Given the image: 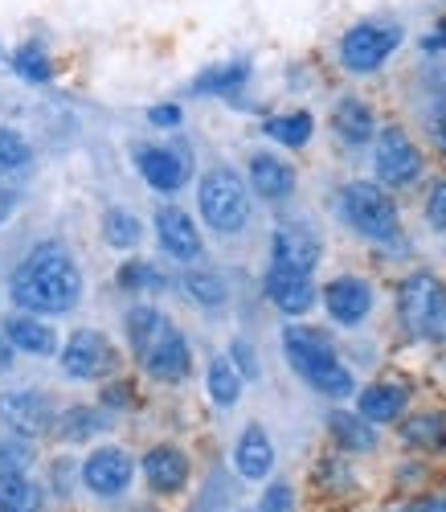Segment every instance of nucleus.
Listing matches in <instances>:
<instances>
[{
    "label": "nucleus",
    "mask_w": 446,
    "mask_h": 512,
    "mask_svg": "<svg viewBox=\"0 0 446 512\" xmlns=\"http://www.w3.org/2000/svg\"><path fill=\"white\" fill-rule=\"evenodd\" d=\"M9 291H13V304L33 316H62V312L78 308L82 275H78L74 254L62 250L58 242L29 250V259L9 279Z\"/></svg>",
    "instance_id": "obj_1"
},
{
    "label": "nucleus",
    "mask_w": 446,
    "mask_h": 512,
    "mask_svg": "<svg viewBox=\"0 0 446 512\" xmlns=\"http://www.w3.org/2000/svg\"><path fill=\"white\" fill-rule=\"evenodd\" d=\"M283 353H287L291 369H295L316 394H324V398H348V394H356V381H352V373L340 365L328 332L307 328V324H295V328L283 332Z\"/></svg>",
    "instance_id": "obj_2"
},
{
    "label": "nucleus",
    "mask_w": 446,
    "mask_h": 512,
    "mask_svg": "<svg viewBox=\"0 0 446 512\" xmlns=\"http://www.w3.org/2000/svg\"><path fill=\"white\" fill-rule=\"evenodd\" d=\"M397 312H401V324L414 340H430V345H446V287L418 271L401 283L397 291Z\"/></svg>",
    "instance_id": "obj_3"
},
{
    "label": "nucleus",
    "mask_w": 446,
    "mask_h": 512,
    "mask_svg": "<svg viewBox=\"0 0 446 512\" xmlns=\"http://www.w3.org/2000/svg\"><path fill=\"white\" fill-rule=\"evenodd\" d=\"M197 205H201L205 226L217 234H238L250 222V193L242 177L230 173V168H213V173L201 177Z\"/></svg>",
    "instance_id": "obj_4"
},
{
    "label": "nucleus",
    "mask_w": 446,
    "mask_h": 512,
    "mask_svg": "<svg viewBox=\"0 0 446 512\" xmlns=\"http://www.w3.org/2000/svg\"><path fill=\"white\" fill-rule=\"evenodd\" d=\"M344 218L348 226L369 238V242H397L401 234V218H397V205L385 189H377L373 181H352L344 189Z\"/></svg>",
    "instance_id": "obj_5"
},
{
    "label": "nucleus",
    "mask_w": 446,
    "mask_h": 512,
    "mask_svg": "<svg viewBox=\"0 0 446 512\" xmlns=\"http://www.w3.org/2000/svg\"><path fill=\"white\" fill-rule=\"evenodd\" d=\"M377 177L389 189H406L422 177V152L401 127H385L377 136Z\"/></svg>",
    "instance_id": "obj_6"
},
{
    "label": "nucleus",
    "mask_w": 446,
    "mask_h": 512,
    "mask_svg": "<svg viewBox=\"0 0 446 512\" xmlns=\"http://www.w3.org/2000/svg\"><path fill=\"white\" fill-rule=\"evenodd\" d=\"M401 46V33L389 25H356L344 33L340 41V58L352 74H373L377 66H385V58Z\"/></svg>",
    "instance_id": "obj_7"
},
{
    "label": "nucleus",
    "mask_w": 446,
    "mask_h": 512,
    "mask_svg": "<svg viewBox=\"0 0 446 512\" xmlns=\"http://www.w3.org/2000/svg\"><path fill=\"white\" fill-rule=\"evenodd\" d=\"M115 349H111V340L95 328H78L70 340H66V349H62V373L78 377V381H99L115 369Z\"/></svg>",
    "instance_id": "obj_8"
},
{
    "label": "nucleus",
    "mask_w": 446,
    "mask_h": 512,
    "mask_svg": "<svg viewBox=\"0 0 446 512\" xmlns=\"http://www.w3.org/2000/svg\"><path fill=\"white\" fill-rule=\"evenodd\" d=\"M131 476H136V463H131V455L123 447H99V451L86 455V463H82V484L91 488L95 496L127 492Z\"/></svg>",
    "instance_id": "obj_9"
},
{
    "label": "nucleus",
    "mask_w": 446,
    "mask_h": 512,
    "mask_svg": "<svg viewBox=\"0 0 446 512\" xmlns=\"http://www.w3.org/2000/svg\"><path fill=\"white\" fill-rule=\"evenodd\" d=\"M144 361V369H148V377H156V381H185L189 377V369H193V353H189V340L176 332L172 324H164V332L148 345V353L140 357Z\"/></svg>",
    "instance_id": "obj_10"
},
{
    "label": "nucleus",
    "mask_w": 446,
    "mask_h": 512,
    "mask_svg": "<svg viewBox=\"0 0 446 512\" xmlns=\"http://www.w3.org/2000/svg\"><path fill=\"white\" fill-rule=\"evenodd\" d=\"M0 418H5L17 435H46L50 426H58L50 398L33 394V390H13V394L0 398Z\"/></svg>",
    "instance_id": "obj_11"
},
{
    "label": "nucleus",
    "mask_w": 446,
    "mask_h": 512,
    "mask_svg": "<svg viewBox=\"0 0 446 512\" xmlns=\"http://www.w3.org/2000/svg\"><path fill=\"white\" fill-rule=\"evenodd\" d=\"M156 238H160L164 254H168V259H176V263L201 259V230L193 226V218L185 209H176V205L156 209Z\"/></svg>",
    "instance_id": "obj_12"
},
{
    "label": "nucleus",
    "mask_w": 446,
    "mask_h": 512,
    "mask_svg": "<svg viewBox=\"0 0 446 512\" xmlns=\"http://www.w3.org/2000/svg\"><path fill=\"white\" fill-rule=\"evenodd\" d=\"M320 238L311 234L307 226H279L275 238H271V259L275 267H287V271H299V275H311L320 267Z\"/></svg>",
    "instance_id": "obj_13"
},
{
    "label": "nucleus",
    "mask_w": 446,
    "mask_h": 512,
    "mask_svg": "<svg viewBox=\"0 0 446 512\" xmlns=\"http://www.w3.org/2000/svg\"><path fill=\"white\" fill-rule=\"evenodd\" d=\"M262 287H266V300H271L283 316H307L311 308H316V287H311V275H299V271H287V267L271 263Z\"/></svg>",
    "instance_id": "obj_14"
},
{
    "label": "nucleus",
    "mask_w": 446,
    "mask_h": 512,
    "mask_svg": "<svg viewBox=\"0 0 446 512\" xmlns=\"http://www.w3.org/2000/svg\"><path fill=\"white\" fill-rule=\"evenodd\" d=\"M324 308L336 324L352 328V324H361L369 312H373V287L365 279H356V275H340L324 287Z\"/></svg>",
    "instance_id": "obj_15"
},
{
    "label": "nucleus",
    "mask_w": 446,
    "mask_h": 512,
    "mask_svg": "<svg viewBox=\"0 0 446 512\" xmlns=\"http://www.w3.org/2000/svg\"><path fill=\"white\" fill-rule=\"evenodd\" d=\"M144 480H148V488L156 496L185 492V484H189V455L181 447H168V443L152 447L144 455Z\"/></svg>",
    "instance_id": "obj_16"
},
{
    "label": "nucleus",
    "mask_w": 446,
    "mask_h": 512,
    "mask_svg": "<svg viewBox=\"0 0 446 512\" xmlns=\"http://www.w3.org/2000/svg\"><path fill=\"white\" fill-rule=\"evenodd\" d=\"M136 168L156 193H176L189 181V164L172 148H140L136 152Z\"/></svg>",
    "instance_id": "obj_17"
},
{
    "label": "nucleus",
    "mask_w": 446,
    "mask_h": 512,
    "mask_svg": "<svg viewBox=\"0 0 446 512\" xmlns=\"http://www.w3.org/2000/svg\"><path fill=\"white\" fill-rule=\"evenodd\" d=\"M234 467H238L242 480H266V476H271V467H275V443H271V435H266L258 422H250L246 431H242V439L234 447Z\"/></svg>",
    "instance_id": "obj_18"
},
{
    "label": "nucleus",
    "mask_w": 446,
    "mask_h": 512,
    "mask_svg": "<svg viewBox=\"0 0 446 512\" xmlns=\"http://www.w3.org/2000/svg\"><path fill=\"white\" fill-rule=\"evenodd\" d=\"M250 189L262 197V201H287L295 193V168L279 156H266L258 152L250 160Z\"/></svg>",
    "instance_id": "obj_19"
},
{
    "label": "nucleus",
    "mask_w": 446,
    "mask_h": 512,
    "mask_svg": "<svg viewBox=\"0 0 446 512\" xmlns=\"http://www.w3.org/2000/svg\"><path fill=\"white\" fill-rule=\"evenodd\" d=\"M5 336L13 340V349H21V353H29V357H50L54 349H58V336H54V328L50 324H41L33 312H21V316H9L5 324Z\"/></svg>",
    "instance_id": "obj_20"
},
{
    "label": "nucleus",
    "mask_w": 446,
    "mask_h": 512,
    "mask_svg": "<svg viewBox=\"0 0 446 512\" xmlns=\"http://www.w3.org/2000/svg\"><path fill=\"white\" fill-rule=\"evenodd\" d=\"M332 127L344 144H369L377 132V119L365 99H340V107L332 111Z\"/></svg>",
    "instance_id": "obj_21"
},
{
    "label": "nucleus",
    "mask_w": 446,
    "mask_h": 512,
    "mask_svg": "<svg viewBox=\"0 0 446 512\" xmlns=\"http://www.w3.org/2000/svg\"><path fill=\"white\" fill-rule=\"evenodd\" d=\"M406 402H410L406 386H369L356 398V414H365L373 426H381V422H397L406 414Z\"/></svg>",
    "instance_id": "obj_22"
},
{
    "label": "nucleus",
    "mask_w": 446,
    "mask_h": 512,
    "mask_svg": "<svg viewBox=\"0 0 446 512\" xmlns=\"http://www.w3.org/2000/svg\"><path fill=\"white\" fill-rule=\"evenodd\" d=\"M205 390H209L213 406H221V410H230V406L242 398V369L234 365V357H213V361H209Z\"/></svg>",
    "instance_id": "obj_23"
},
{
    "label": "nucleus",
    "mask_w": 446,
    "mask_h": 512,
    "mask_svg": "<svg viewBox=\"0 0 446 512\" xmlns=\"http://www.w3.org/2000/svg\"><path fill=\"white\" fill-rule=\"evenodd\" d=\"M328 431L344 451H373L377 447V431H373V422L365 414H344L340 410V414L328 418Z\"/></svg>",
    "instance_id": "obj_24"
},
{
    "label": "nucleus",
    "mask_w": 446,
    "mask_h": 512,
    "mask_svg": "<svg viewBox=\"0 0 446 512\" xmlns=\"http://www.w3.org/2000/svg\"><path fill=\"white\" fill-rule=\"evenodd\" d=\"M401 439L418 451H442L446 447V414H414L406 426H401Z\"/></svg>",
    "instance_id": "obj_25"
},
{
    "label": "nucleus",
    "mask_w": 446,
    "mask_h": 512,
    "mask_svg": "<svg viewBox=\"0 0 446 512\" xmlns=\"http://www.w3.org/2000/svg\"><path fill=\"white\" fill-rule=\"evenodd\" d=\"M311 115L307 111H291V115H275V119H266L262 123V132L271 136L275 144H283V148H303L307 140H311Z\"/></svg>",
    "instance_id": "obj_26"
},
{
    "label": "nucleus",
    "mask_w": 446,
    "mask_h": 512,
    "mask_svg": "<svg viewBox=\"0 0 446 512\" xmlns=\"http://www.w3.org/2000/svg\"><path fill=\"white\" fill-rule=\"evenodd\" d=\"M0 512H41V488L21 472L0 476Z\"/></svg>",
    "instance_id": "obj_27"
},
{
    "label": "nucleus",
    "mask_w": 446,
    "mask_h": 512,
    "mask_svg": "<svg viewBox=\"0 0 446 512\" xmlns=\"http://www.w3.org/2000/svg\"><path fill=\"white\" fill-rule=\"evenodd\" d=\"M185 291H189V300L193 304H201V308H221L226 304V279H221L217 271H209V267H193L189 275H185Z\"/></svg>",
    "instance_id": "obj_28"
},
{
    "label": "nucleus",
    "mask_w": 446,
    "mask_h": 512,
    "mask_svg": "<svg viewBox=\"0 0 446 512\" xmlns=\"http://www.w3.org/2000/svg\"><path fill=\"white\" fill-rule=\"evenodd\" d=\"M164 324H168V320H164L156 308H148V304H140V308L127 312V340H131V349H136V357L148 353V345L164 332Z\"/></svg>",
    "instance_id": "obj_29"
},
{
    "label": "nucleus",
    "mask_w": 446,
    "mask_h": 512,
    "mask_svg": "<svg viewBox=\"0 0 446 512\" xmlns=\"http://www.w3.org/2000/svg\"><path fill=\"white\" fill-rule=\"evenodd\" d=\"M99 431H103V418H99V410H91V406H74V410H66V414L58 418V439H62V443L95 439Z\"/></svg>",
    "instance_id": "obj_30"
},
{
    "label": "nucleus",
    "mask_w": 446,
    "mask_h": 512,
    "mask_svg": "<svg viewBox=\"0 0 446 512\" xmlns=\"http://www.w3.org/2000/svg\"><path fill=\"white\" fill-rule=\"evenodd\" d=\"M250 78V66L246 62H230V66H213V70H205L193 87L201 91V95H230L234 87H242V82Z\"/></svg>",
    "instance_id": "obj_31"
},
{
    "label": "nucleus",
    "mask_w": 446,
    "mask_h": 512,
    "mask_svg": "<svg viewBox=\"0 0 446 512\" xmlns=\"http://www.w3.org/2000/svg\"><path fill=\"white\" fill-rule=\"evenodd\" d=\"M140 218L136 213H127V209H111L107 218H103V238L115 246V250H131V246H140Z\"/></svg>",
    "instance_id": "obj_32"
},
{
    "label": "nucleus",
    "mask_w": 446,
    "mask_h": 512,
    "mask_svg": "<svg viewBox=\"0 0 446 512\" xmlns=\"http://www.w3.org/2000/svg\"><path fill=\"white\" fill-rule=\"evenodd\" d=\"M29 160H33L29 140L13 132V127H0V173H21Z\"/></svg>",
    "instance_id": "obj_33"
},
{
    "label": "nucleus",
    "mask_w": 446,
    "mask_h": 512,
    "mask_svg": "<svg viewBox=\"0 0 446 512\" xmlns=\"http://www.w3.org/2000/svg\"><path fill=\"white\" fill-rule=\"evenodd\" d=\"M119 287L144 295V291H164L168 279H164L152 263H123V267H119Z\"/></svg>",
    "instance_id": "obj_34"
},
{
    "label": "nucleus",
    "mask_w": 446,
    "mask_h": 512,
    "mask_svg": "<svg viewBox=\"0 0 446 512\" xmlns=\"http://www.w3.org/2000/svg\"><path fill=\"white\" fill-rule=\"evenodd\" d=\"M13 66H17V74H21L25 82H50V78H54V62H50V54H46V50H37V46L17 50Z\"/></svg>",
    "instance_id": "obj_35"
},
{
    "label": "nucleus",
    "mask_w": 446,
    "mask_h": 512,
    "mask_svg": "<svg viewBox=\"0 0 446 512\" xmlns=\"http://www.w3.org/2000/svg\"><path fill=\"white\" fill-rule=\"evenodd\" d=\"M258 512H295V492H291V484H271V488H266Z\"/></svg>",
    "instance_id": "obj_36"
},
{
    "label": "nucleus",
    "mask_w": 446,
    "mask_h": 512,
    "mask_svg": "<svg viewBox=\"0 0 446 512\" xmlns=\"http://www.w3.org/2000/svg\"><path fill=\"white\" fill-rule=\"evenodd\" d=\"M426 222H430L438 234H446V181H438V185L430 189V197H426Z\"/></svg>",
    "instance_id": "obj_37"
},
{
    "label": "nucleus",
    "mask_w": 446,
    "mask_h": 512,
    "mask_svg": "<svg viewBox=\"0 0 446 512\" xmlns=\"http://www.w3.org/2000/svg\"><path fill=\"white\" fill-rule=\"evenodd\" d=\"M25 463H29V451L21 443H0V476L25 472Z\"/></svg>",
    "instance_id": "obj_38"
},
{
    "label": "nucleus",
    "mask_w": 446,
    "mask_h": 512,
    "mask_svg": "<svg viewBox=\"0 0 446 512\" xmlns=\"http://www.w3.org/2000/svg\"><path fill=\"white\" fill-rule=\"evenodd\" d=\"M234 365L242 369V377H258V361H254V349L246 345V340H234Z\"/></svg>",
    "instance_id": "obj_39"
},
{
    "label": "nucleus",
    "mask_w": 446,
    "mask_h": 512,
    "mask_svg": "<svg viewBox=\"0 0 446 512\" xmlns=\"http://www.w3.org/2000/svg\"><path fill=\"white\" fill-rule=\"evenodd\" d=\"M148 119H152L156 127H176V123H181V107H152Z\"/></svg>",
    "instance_id": "obj_40"
},
{
    "label": "nucleus",
    "mask_w": 446,
    "mask_h": 512,
    "mask_svg": "<svg viewBox=\"0 0 446 512\" xmlns=\"http://www.w3.org/2000/svg\"><path fill=\"white\" fill-rule=\"evenodd\" d=\"M397 512H446V496H438V500H418V504H406V508H397Z\"/></svg>",
    "instance_id": "obj_41"
},
{
    "label": "nucleus",
    "mask_w": 446,
    "mask_h": 512,
    "mask_svg": "<svg viewBox=\"0 0 446 512\" xmlns=\"http://www.w3.org/2000/svg\"><path fill=\"white\" fill-rule=\"evenodd\" d=\"M103 402H107V406H131V386H111V390L103 394Z\"/></svg>",
    "instance_id": "obj_42"
},
{
    "label": "nucleus",
    "mask_w": 446,
    "mask_h": 512,
    "mask_svg": "<svg viewBox=\"0 0 446 512\" xmlns=\"http://www.w3.org/2000/svg\"><path fill=\"white\" fill-rule=\"evenodd\" d=\"M13 209H17V197L13 193H0V226L13 218Z\"/></svg>",
    "instance_id": "obj_43"
},
{
    "label": "nucleus",
    "mask_w": 446,
    "mask_h": 512,
    "mask_svg": "<svg viewBox=\"0 0 446 512\" xmlns=\"http://www.w3.org/2000/svg\"><path fill=\"white\" fill-rule=\"evenodd\" d=\"M434 144H438L442 156H446V111H438V119H434Z\"/></svg>",
    "instance_id": "obj_44"
},
{
    "label": "nucleus",
    "mask_w": 446,
    "mask_h": 512,
    "mask_svg": "<svg viewBox=\"0 0 446 512\" xmlns=\"http://www.w3.org/2000/svg\"><path fill=\"white\" fill-rule=\"evenodd\" d=\"M13 365V340L9 336H0V373H5Z\"/></svg>",
    "instance_id": "obj_45"
}]
</instances>
